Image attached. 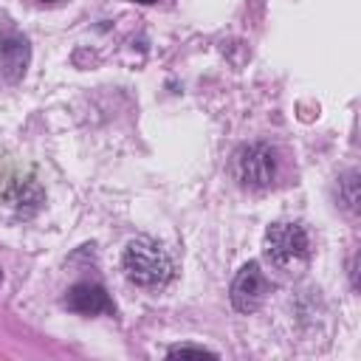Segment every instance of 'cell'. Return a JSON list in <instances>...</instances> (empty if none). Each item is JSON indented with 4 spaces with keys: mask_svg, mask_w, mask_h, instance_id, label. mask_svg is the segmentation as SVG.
Here are the masks:
<instances>
[{
    "mask_svg": "<svg viewBox=\"0 0 361 361\" xmlns=\"http://www.w3.org/2000/svg\"><path fill=\"white\" fill-rule=\"evenodd\" d=\"M124 276L141 288H161L172 279V257L149 237H135L121 254Z\"/></svg>",
    "mask_w": 361,
    "mask_h": 361,
    "instance_id": "cell-1",
    "label": "cell"
},
{
    "mask_svg": "<svg viewBox=\"0 0 361 361\" xmlns=\"http://www.w3.org/2000/svg\"><path fill=\"white\" fill-rule=\"evenodd\" d=\"M265 257L282 274H302L310 259V237L299 223H274L265 231Z\"/></svg>",
    "mask_w": 361,
    "mask_h": 361,
    "instance_id": "cell-2",
    "label": "cell"
},
{
    "mask_svg": "<svg viewBox=\"0 0 361 361\" xmlns=\"http://www.w3.org/2000/svg\"><path fill=\"white\" fill-rule=\"evenodd\" d=\"M231 172L245 189H268L276 178V158L268 144H245L234 152Z\"/></svg>",
    "mask_w": 361,
    "mask_h": 361,
    "instance_id": "cell-3",
    "label": "cell"
},
{
    "mask_svg": "<svg viewBox=\"0 0 361 361\" xmlns=\"http://www.w3.org/2000/svg\"><path fill=\"white\" fill-rule=\"evenodd\" d=\"M42 200H45V192L31 175L11 172V175L0 178V203L6 209H11L14 214L28 217L42 206Z\"/></svg>",
    "mask_w": 361,
    "mask_h": 361,
    "instance_id": "cell-4",
    "label": "cell"
},
{
    "mask_svg": "<svg viewBox=\"0 0 361 361\" xmlns=\"http://www.w3.org/2000/svg\"><path fill=\"white\" fill-rule=\"evenodd\" d=\"M268 296V279L257 262H245L231 282V305L240 313H254Z\"/></svg>",
    "mask_w": 361,
    "mask_h": 361,
    "instance_id": "cell-5",
    "label": "cell"
},
{
    "mask_svg": "<svg viewBox=\"0 0 361 361\" xmlns=\"http://www.w3.org/2000/svg\"><path fill=\"white\" fill-rule=\"evenodd\" d=\"M28 59H31L28 39L23 34H17L14 28H6L0 34V76L6 82L23 79V73L28 68Z\"/></svg>",
    "mask_w": 361,
    "mask_h": 361,
    "instance_id": "cell-6",
    "label": "cell"
},
{
    "mask_svg": "<svg viewBox=\"0 0 361 361\" xmlns=\"http://www.w3.org/2000/svg\"><path fill=\"white\" fill-rule=\"evenodd\" d=\"M65 307L82 316H96V313H113V302L107 296V290L96 282H79L68 290L65 296Z\"/></svg>",
    "mask_w": 361,
    "mask_h": 361,
    "instance_id": "cell-7",
    "label": "cell"
},
{
    "mask_svg": "<svg viewBox=\"0 0 361 361\" xmlns=\"http://www.w3.org/2000/svg\"><path fill=\"white\" fill-rule=\"evenodd\" d=\"M338 203L355 214L358 212V172H347L341 180H338Z\"/></svg>",
    "mask_w": 361,
    "mask_h": 361,
    "instance_id": "cell-8",
    "label": "cell"
},
{
    "mask_svg": "<svg viewBox=\"0 0 361 361\" xmlns=\"http://www.w3.org/2000/svg\"><path fill=\"white\" fill-rule=\"evenodd\" d=\"M178 355H197V358H214L212 350H203V347H189V344H180V347H172L169 350V358H178Z\"/></svg>",
    "mask_w": 361,
    "mask_h": 361,
    "instance_id": "cell-9",
    "label": "cell"
}]
</instances>
